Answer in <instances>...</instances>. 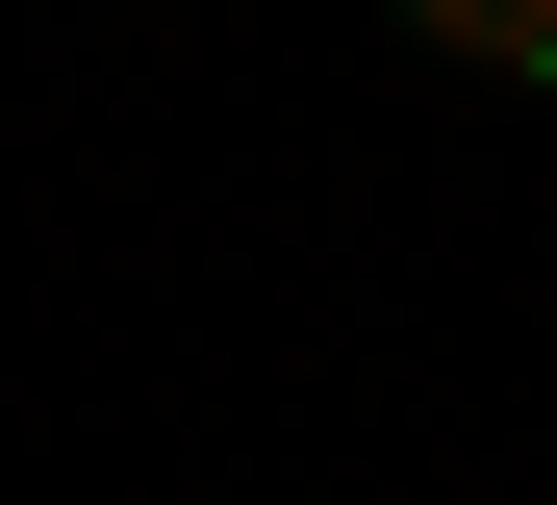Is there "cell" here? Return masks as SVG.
<instances>
[{
  "instance_id": "cell-1",
  "label": "cell",
  "mask_w": 557,
  "mask_h": 505,
  "mask_svg": "<svg viewBox=\"0 0 557 505\" xmlns=\"http://www.w3.org/2000/svg\"><path fill=\"white\" fill-rule=\"evenodd\" d=\"M406 51H456V76H557V0H406Z\"/></svg>"
}]
</instances>
